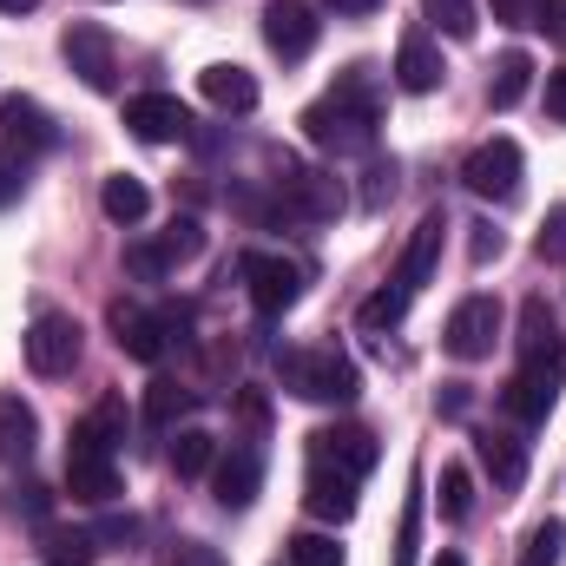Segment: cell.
<instances>
[{
  "label": "cell",
  "mask_w": 566,
  "mask_h": 566,
  "mask_svg": "<svg viewBox=\"0 0 566 566\" xmlns=\"http://www.w3.org/2000/svg\"><path fill=\"white\" fill-rule=\"evenodd\" d=\"M60 53H66V66L80 73L86 93H113V86H119V46H113V33H106L99 20H73V27L60 33Z\"/></svg>",
  "instance_id": "cell-11"
},
{
  "label": "cell",
  "mask_w": 566,
  "mask_h": 566,
  "mask_svg": "<svg viewBox=\"0 0 566 566\" xmlns=\"http://www.w3.org/2000/svg\"><path fill=\"white\" fill-rule=\"evenodd\" d=\"M126 271H133V277H145V283L171 277V271H165V258H158L151 244H126Z\"/></svg>",
  "instance_id": "cell-37"
},
{
  "label": "cell",
  "mask_w": 566,
  "mask_h": 566,
  "mask_svg": "<svg viewBox=\"0 0 566 566\" xmlns=\"http://www.w3.org/2000/svg\"><path fill=\"white\" fill-rule=\"evenodd\" d=\"M40 0H0V13H33Z\"/></svg>",
  "instance_id": "cell-48"
},
{
  "label": "cell",
  "mask_w": 566,
  "mask_h": 566,
  "mask_svg": "<svg viewBox=\"0 0 566 566\" xmlns=\"http://www.w3.org/2000/svg\"><path fill=\"white\" fill-rule=\"evenodd\" d=\"M488 258H501V231L494 224H474V264H488Z\"/></svg>",
  "instance_id": "cell-45"
},
{
  "label": "cell",
  "mask_w": 566,
  "mask_h": 566,
  "mask_svg": "<svg viewBox=\"0 0 566 566\" xmlns=\"http://www.w3.org/2000/svg\"><path fill=\"white\" fill-rule=\"evenodd\" d=\"M303 139L316 151H336V158H369L376 151V126H382V80L369 60H356L316 106H303Z\"/></svg>",
  "instance_id": "cell-1"
},
{
  "label": "cell",
  "mask_w": 566,
  "mask_h": 566,
  "mask_svg": "<svg viewBox=\"0 0 566 566\" xmlns=\"http://www.w3.org/2000/svg\"><path fill=\"white\" fill-rule=\"evenodd\" d=\"M316 33H323V20H316L310 0H271L264 7V40H271L277 60H310Z\"/></svg>",
  "instance_id": "cell-15"
},
{
  "label": "cell",
  "mask_w": 566,
  "mask_h": 566,
  "mask_svg": "<svg viewBox=\"0 0 566 566\" xmlns=\"http://www.w3.org/2000/svg\"><path fill=\"white\" fill-rule=\"evenodd\" d=\"M554 46H566V0H541V20H534Z\"/></svg>",
  "instance_id": "cell-42"
},
{
  "label": "cell",
  "mask_w": 566,
  "mask_h": 566,
  "mask_svg": "<svg viewBox=\"0 0 566 566\" xmlns=\"http://www.w3.org/2000/svg\"><path fill=\"white\" fill-rule=\"evenodd\" d=\"M441 80H448L441 46L428 40V27H409V33H402V46H396V86H402V93H434Z\"/></svg>",
  "instance_id": "cell-19"
},
{
  "label": "cell",
  "mask_w": 566,
  "mask_h": 566,
  "mask_svg": "<svg viewBox=\"0 0 566 566\" xmlns=\"http://www.w3.org/2000/svg\"><path fill=\"white\" fill-rule=\"evenodd\" d=\"M560 554H566V521H560V514H547L541 527H527L521 560H514V566H560Z\"/></svg>",
  "instance_id": "cell-28"
},
{
  "label": "cell",
  "mask_w": 566,
  "mask_h": 566,
  "mask_svg": "<svg viewBox=\"0 0 566 566\" xmlns=\"http://www.w3.org/2000/svg\"><path fill=\"white\" fill-rule=\"evenodd\" d=\"M238 277H244V296H251L258 316H283L303 296V271L290 258H277V251H244L238 258Z\"/></svg>",
  "instance_id": "cell-10"
},
{
  "label": "cell",
  "mask_w": 566,
  "mask_h": 566,
  "mask_svg": "<svg viewBox=\"0 0 566 566\" xmlns=\"http://www.w3.org/2000/svg\"><path fill=\"white\" fill-rule=\"evenodd\" d=\"M7 507H13V514H27L33 527H46V514H53V501H46V488H40V481H20V488L7 494Z\"/></svg>",
  "instance_id": "cell-35"
},
{
  "label": "cell",
  "mask_w": 566,
  "mask_h": 566,
  "mask_svg": "<svg viewBox=\"0 0 566 566\" xmlns=\"http://www.w3.org/2000/svg\"><path fill=\"white\" fill-rule=\"evenodd\" d=\"M474 454H481V468L494 474V494H521V488H527V441H521L514 428H481V434H474Z\"/></svg>",
  "instance_id": "cell-17"
},
{
  "label": "cell",
  "mask_w": 566,
  "mask_h": 566,
  "mask_svg": "<svg viewBox=\"0 0 566 566\" xmlns=\"http://www.w3.org/2000/svg\"><path fill=\"white\" fill-rule=\"evenodd\" d=\"M185 416H191V389H178V382L145 389V428H178Z\"/></svg>",
  "instance_id": "cell-29"
},
{
  "label": "cell",
  "mask_w": 566,
  "mask_h": 566,
  "mask_svg": "<svg viewBox=\"0 0 566 566\" xmlns=\"http://www.w3.org/2000/svg\"><path fill=\"white\" fill-rule=\"evenodd\" d=\"M151 251L165 258V271H178V264H191V258L205 251V224H198V218H171V224L151 238Z\"/></svg>",
  "instance_id": "cell-27"
},
{
  "label": "cell",
  "mask_w": 566,
  "mask_h": 566,
  "mask_svg": "<svg viewBox=\"0 0 566 566\" xmlns=\"http://www.w3.org/2000/svg\"><path fill=\"white\" fill-rule=\"evenodd\" d=\"M283 560L290 566H343V547H336V534H296L283 547Z\"/></svg>",
  "instance_id": "cell-33"
},
{
  "label": "cell",
  "mask_w": 566,
  "mask_h": 566,
  "mask_svg": "<svg viewBox=\"0 0 566 566\" xmlns=\"http://www.w3.org/2000/svg\"><path fill=\"white\" fill-rule=\"evenodd\" d=\"M323 7H336V13H349V20H363V13H376L382 0H323Z\"/></svg>",
  "instance_id": "cell-46"
},
{
  "label": "cell",
  "mask_w": 566,
  "mask_h": 566,
  "mask_svg": "<svg viewBox=\"0 0 566 566\" xmlns=\"http://www.w3.org/2000/svg\"><path fill=\"white\" fill-rule=\"evenodd\" d=\"M527 86H534V60L514 46V53H501L494 60V80H488V99H494V113H507V106H521L527 99Z\"/></svg>",
  "instance_id": "cell-24"
},
{
  "label": "cell",
  "mask_w": 566,
  "mask_h": 566,
  "mask_svg": "<svg viewBox=\"0 0 566 566\" xmlns=\"http://www.w3.org/2000/svg\"><path fill=\"white\" fill-rule=\"evenodd\" d=\"M494 20H507V27H534V20H541V0H494Z\"/></svg>",
  "instance_id": "cell-41"
},
{
  "label": "cell",
  "mask_w": 566,
  "mask_h": 566,
  "mask_svg": "<svg viewBox=\"0 0 566 566\" xmlns=\"http://www.w3.org/2000/svg\"><path fill=\"white\" fill-rule=\"evenodd\" d=\"M271 191H277V205L290 211V218H310V224L343 211V185H336V178H323V171H310V165H290V158H277Z\"/></svg>",
  "instance_id": "cell-12"
},
{
  "label": "cell",
  "mask_w": 566,
  "mask_h": 566,
  "mask_svg": "<svg viewBox=\"0 0 566 566\" xmlns=\"http://www.w3.org/2000/svg\"><path fill=\"white\" fill-rule=\"evenodd\" d=\"M93 554H99V541L86 534V527H40V560L46 566H93Z\"/></svg>",
  "instance_id": "cell-25"
},
{
  "label": "cell",
  "mask_w": 566,
  "mask_h": 566,
  "mask_svg": "<svg viewBox=\"0 0 566 566\" xmlns=\"http://www.w3.org/2000/svg\"><path fill=\"white\" fill-rule=\"evenodd\" d=\"M560 382H566V336L547 310V296H527L521 303V369L507 376L501 389V409L514 422H547L554 402H560Z\"/></svg>",
  "instance_id": "cell-2"
},
{
  "label": "cell",
  "mask_w": 566,
  "mask_h": 566,
  "mask_svg": "<svg viewBox=\"0 0 566 566\" xmlns=\"http://www.w3.org/2000/svg\"><path fill=\"white\" fill-rule=\"evenodd\" d=\"M416 527H422V501H409L402 534H396V566H416Z\"/></svg>",
  "instance_id": "cell-39"
},
{
  "label": "cell",
  "mask_w": 566,
  "mask_h": 566,
  "mask_svg": "<svg viewBox=\"0 0 566 566\" xmlns=\"http://www.w3.org/2000/svg\"><path fill=\"white\" fill-rule=\"evenodd\" d=\"M283 389L296 396V402H316V409H349L356 396H363V376H356V363L336 349V343H310V349H290L277 363Z\"/></svg>",
  "instance_id": "cell-4"
},
{
  "label": "cell",
  "mask_w": 566,
  "mask_h": 566,
  "mask_svg": "<svg viewBox=\"0 0 566 566\" xmlns=\"http://www.w3.org/2000/svg\"><path fill=\"white\" fill-rule=\"evenodd\" d=\"M541 258L566 264V205L560 211H547V224H541Z\"/></svg>",
  "instance_id": "cell-38"
},
{
  "label": "cell",
  "mask_w": 566,
  "mask_h": 566,
  "mask_svg": "<svg viewBox=\"0 0 566 566\" xmlns=\"http://www.w3.org/2000/svg\"><path fill=\"white\" fill-rule=\"evenodd\" d=\"M422 13L448 33V40H474V27H481V13H474V0H422Z\"/></svg>",
  "instance_id": "cell-32"
},
{
  "label": "cell",
  "mask_w": 566,
  "mask_h": 566,
  "mask_svg": "<svg viewBox=\"0 0 566 566\" xmlns=\"http://www.w3.org/2000/svg\"><path fill=\"white\" fill-rule=\"evenodd\" d=\"M53 145H60V126H53V113H46L40 99L0 93V165H7V171H27V165L46 158Z\"/></svg>",
  "instance_id": "cell-5"
},
{
  "label": "cell",
  "mask_w": 566,
  "mask_h": 566,
  "mask_svg": "<svg viewBox=\"0 0 566 566\" xmlns=\"http://www.w3.org/2000/svg\"><path fill=\"white\" fill-rule=\"evenodd\" d=\"M106 323H113V336H119V349H126L133 363H158V356H165V316H158V310L113 303V310H106Z\"/></svg>",
  "instance_id": "cell-18"
},
{
  "label": "cell",
  "mask_w": 566,
  "mask_h": 566,
  "mask_svg": "<svg viewBox=\"0 0 566 566\" xmlns=\"http://www.w3.org/2000/svg\"><path fill=\"white\" fill-rule=\"evenodd\" d=\"M434 566H468V560H461V554H441V560H434Z\"/></svg>",
  "instance_id": "cell-49"
},
{
  "label": "cell",
  "mask_w": 566,
  "mask_h": 566,
  "mask_svg": "<svg viewBox=\"0 0 566 566\" xmlns=\"http://www.w3.org/2000/svg\"><path fill=\"white\" fill-rule=\"evenodd\" d=\"M434 409H441V416H448V422H461V416H468V409H474V396H468V382H448V389H441V396H434Z\"/></svg>",
  "instance_id": "cell-40"
},
{
  "label": "cell",
  "mask_w": 566,
  "mask_h": 566,
  "mask_svg": "<svg viewBox=\"0 0 566 566\" xmlns=\"http://www.w3.org/2000/svg\"><path fill=\"white\" fill-rule=\"evenodd\" d=\"M33 448H40V416L20 396H0V461L7 468H27Z\"/></svg>",
  "instance_id": "cell-22"
},
{
  "label": "cell",
  "mask_w": 566,
  "mask_h": 566,
  "mask_svg": "<svg viewBox=\"0 0 566 566\" xmlns=\"http://www.w3.org/2000/svg\"><path fill=\"white\" fill-rule=\"evenodd\" d=\"M441 244H448V211H428L422 224H416V238H409V251H402V264H396V277L356 310V323H363V329H396V323L409 316V303L428 290V277H434Z\"/></svg>",
  "instance_id": "cell-3"
},
{
  "label": "cell",
  "mask_w": 566,
  "mask_h": 566,
  "mask_svg": "<svg viewBox=\"0 0 566 566\" xmlns=\"http://www.w3.org/2000/svg\"><path fill=\"white\" fill-rule=\"evenodd\" d=\"M66 488L86 507H106L119 494V448H106L86 422L73 428V441H66Z\"/></svg>",
  "instance_id": "cell-6"
},
{
  "label": "cell",
  "mask_w": 566,
  "mask_h": 566,
  "mask_svg": "<svg viewBox=\"0 0 566 566\" xmlns=\"http://www.w3.org/2000/svg\"><path fill=\"white\" fill-rule=\"evenodd\" d=\"M191 7H205V0H191Z\"/></svg>",
  "instance_id": "cell-50"
},
{
  "label": "cell",
  "mask_w": 566,
  "mask_h": 566,
  "mask_svg": "<svg viewBox=\"0 0 566 566\" xmlns=\"http://www.w3.org/2000/svg\"><path fill=\"white\" fill-rule=\"evenodd\" d=\"M468 514H474V474H468L461 461H448V468H441V521L461 527Z\"/></svg>",
  "instance_id": "cell-30"
},
{
  "label": "cell",
  "mask_w": 566,
  "mask_h": 566,
  "mask_svg": "<svg viewBox=\"0 0 566 566\" xmlns=\"http://www.w3.org/2000/svg\"><path fill=\"white\" fill-rule=\"evenodd\" d=\"M99 211H106L113 224H126V231H133L145 211H151V191H145L133 171H113V178L99 185Z\"/></svg>",
  "instance_id": "cell-23"
},
{
  "label": "cell",
  "mask_w": 566,
  "mask_h": 566,
  "mask_svg": "<svg viewBox=\"0 0 566 566\" xmlns=\"http://www.w3.org/2000/svg\"><path fill=\"white\" fill-rule=\"evenodd\" d=\"M20 185H27V178H20V171H7V165H0V205H13V198H20Z\"/></svg>",
  "instance_id": "cell-47"
},
{
  "label": "cell",
  "mask_w": 566,
  "mask_h": 566,
  "mask_svg": "<svg viewBox=\"0 0 566 566\" xmlns=\"http://www.w3.org/2000/svg\"><path fill=\"white\" fill-rule=\"evenodd\" d=\"M310 468H336V474L363 481L376 468V441L363 428H316L310 434Z\"/></svg>",
  "instance_id": "cell-16"
},
{
  "label": "cell",
  "mask_w": 566,
  "mask_h": 566,
  "mask_svg": "<svg viewBox=\"0 0 566 566\" xmlns=\"http://www.w3.org/2000/svg\"><path fill=\"white\" fill-rule=\"evenodd\" d=\"M396 158H369V185H363V211H382L389 198H396Z\"/></svg>",
  "instance_id": "cell-34"
},
{
  "label": "cell",
  "mask_w": 566,
  "mask_h": 566,
  "mask_svg": "<svg viewBox=\"0 0 566 566\" xmlns=\"http://www.w3.org/2000/svg\"><path fill=\"white\" fill-rule=\"evenodd\" d=\"M191 106L178 99V93H139V99H126V133L139 145H185L191 139Z\"/></svg>",
  "instance_id": "cell-13"
},
{
  "label": "cell",
  "mask_w": 566,
  "mask_h": 566,
  "mask_svg": "<svg viewBox=\"0 0 566 566\" xmlns=\"http://www.w3.org/2000/svg\"><path fill=\"white\" fill-rule=\"evenodd\" d=\"M461 185L488 205H514L521 198V145L514 139H481L461 158Z\"/></svg>",
  "instance_id": "cell-9"
},
{
  "label": "cell",
  "mask_w": 566,
  "mask_h": 566,
  "mask_svg": "<svg viewBox=\"0 0 566 566\" xmlns=\"http://www.w3.org/2000/svg\"><path fill=\"white\" fill-rule=\"evenodd\" d=\"M93 541H139V521H133V514H113V521L93 527Z\"/></svg>",
  "instance_id": "cell-43"
},
{
  "label": "cell",
  "mask_w": 566,
  "mask_h": 566,
  "mask_svg": "<svg viewBox=\"0 0 566 566\" xmlns=\"http://www.w3.org/2000/svg\"><path fill=\"white\" fill-rule=\"evenodd\" d=\"M258 488H264V454H258L251 441H238L231 454L211 461V494H218L224 514H244V507L258 501Z\"/></svg>",
  "instance_id": "cell-14"
},
{
  "label": "cell",
  "mask_w": 566,
  "mask_h": 566,
  "mask_svg": "<svg viewBox=\"0 0 566 566\" xmlns=\"http://www.w3.org/2000/svg\"><path fill=\"white\" fill-rule=\"evenodd\" d=\"M80 349H86V336H80V323L66 310H40L33 316V329H27V369L33 376H46V382L73 376L80 369Z\"/></svg>",
  "instance_id": "cell-8"
},
{
  "label": "cell",
  "mask_w": 566,
  "mask_h": 566,
  "mask_svg": "<svg viewBox=\"0 0 566 566\" xmlns=\"http://www.w3.org/2000/svg\"><path fill=\"white\" fill-rule=\"evenodd\" d=\"M303 507H310L316 521L343 527V521L356 514V481H349V474H336V468H310V481H303Z\"/></svg>",
  "instance_id": "cell-20"
},
{
  "label": "cell",
  "mask_w": 566,
  "mask_h": 566,
  "mask_svg": "<svg viewBox=\"0 0 566 566\" xmlns=\"http://www.w3.org/2000/svg\"><path fill=\"white\" fill-rule=\"evenodd\" d=\"M501 323H507V310L494 296H461L454 316H448V329H441V349L454 363H488L494 343H501Z\"/></svg>",
  "instance_id": "cell-7"
},
{
  "label": "cell",
  "mask_w": 566,
  "mask_h": 566,
  "mask_svg": "<svg viewBox=\"0 0 566 566\" xmlns=\"http://www.w3.org/2000/svg\"><path fill=\"white\" fill-rule=\"evenodd\" d=\"M547 119L566 126V66H560V73H547Z\"/></svg>",
  "instance_id": "cell-44"
},
{
  "label": "cell",
  "mask_w": 566,
  "mask_h": 566,
  "mask_svg": "<svg viewBox=\"0 0 566 566\" xmlns=\"http://www.w3.org/2000/svg\"><path fill=\"white\" fill-rule=\"evenodd\" d=\"M211 461H218V441H211L205 428H178V434H171V474H178V481L211 474Z\"/></svg>",
  "instance_id": "cell-26"
},
{
  "label": "cell",
  "mask_w": 566,
  "mask_h": 566,
  "mask_svg": "<svg viewBox=\"0 0 566 566\" xmlns=\"http://www.w3.org/2000/svg\"><path fill=\"white\" fill-rule=\"evenodd\" d=\"M165 566H231L218 547H205V541H178L171 554H165Z\"/></svg>",
  "instance_id": "cell-36"
},
{
  "label": "cell",
  "mask_w": 566,
  "mask_h": 566,
  "mask_svg": "<svg viewBox=\"0 0 566 566\" xmlns=\"http://www.w3.org/2000/svg\"><path fill=\"white\" fill-rule=\"evenodd\" d=\"M198 93H205L218 113H258V80H251L244 66H231V60L205 66V73H198Z\"/></svg>",
  "instance_id": "cell-21"
},
{
  "label": "cell",
  "mask_w": 566,
  "mask_h": 566,
  "mask_svg": "<svg viewBox=\"0 0 566 566\" xmlns=\"http://www.w3.org/2000/svg\"><path fill=\"white\" fill-rule=\"evenodd\" d=\"M86 428H93L106 448H119V441L133 434V409H126V396H99V402L86 409Z\"/></svg>",
  "instance_id": "cell-31"
}]
</instances>
